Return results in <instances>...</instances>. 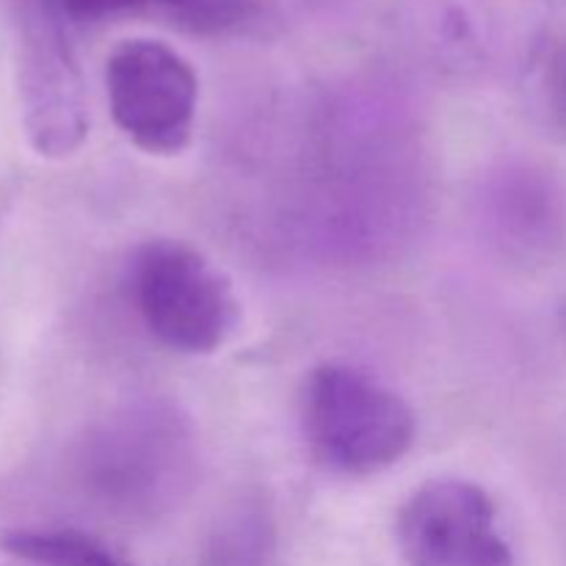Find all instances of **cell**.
<instances>
[{"label": "cell", "mask_w": 566, "mask_h": 566, "mask_svg": "<svg viewBox=\"0 0 566 566\" xmlns=\"http://www.w3.org/2000/svg\"><path fill=\"white\" fill-rule=\"evenodd\" d=\"M111 116L116 127L149 155H177L188 147L197 116V72L169 44L127 39L105 64Z\"/></svg>", "instance_id": "obj_3"}, {"label": "cell", "mask_w": 566, "mask_h": 566, "mask_svg": "<svg viewBox=\"0 0 566 566\" xmlns=\"http://www.w3.org/2000/svg\"><path fill=\"white\" fill-rule=\"evenodd\" d=\"M130 291L149 335L171 352L210 354L235 326L230 282L180 241L144 243L133 258Z\"/></svg>", "instance_id": "obj_2"}, {"label": "cell", "mask_w": 566, "mask_h": 566, "mask_svg": "<svg viewBox=\"0 0 566 566\" xmlns=\"http://www.w3.org/2000/svg\"><path fill=\"white\" fill-rule=\"evenodd\" d=\"M302 431L321 464L363 479L407 457L418 420L379 379L352 365L326 363L304 381Z\"/></svg>", "instance_id": "obj_1"}, {"label": "cell", "mask_w": 566, "mask_h": 566, "mask_svg": "<svg viewBox=\"0 0 566 566\" xmlns=\"http://www.w3.org/2000/svg\"><path fill=\"white\" fill-rule=\"evenodd\" d=\"M492 497L473 481H426L398 512L396 536L407 566H514L497 531Z\"/></svg>", "instance_id": "obj_4"}, {"label": "cell", "mask_w": 566, "mask_h": 566, "mask_svg": "<svg viewBox=\"0 0 566 566\" xmlns=\"http://www.w3.org/2000/svg\"><path fill=\"white\" fill-rule=\"evenodd\" d=\"M276 523L263 497L247 495L219 514L202 545L199 566H271Z\"/></svg>", "instance_id": "obj_5"}, {"label": "cell", "mask_w": 566, "mask_h": 566, "mask_svg": "<svg viewBox=\"0 0 566 566\" xmlns=\"http://www.w3.org/2000/svg\"><path fill=\"white\" fill-rule=\"evenodd\" d=\"M50 6L72 22H99L142 11V0H50Z\"/></svg>", "instance_id": "obj_8"}, {"label": "cell", "mask_w": 566, "mask_h": 566, "mask_svg": "<svg viewBox=\"0 0 566 566\" xmlns=\"http://www.w3.org/2000/svg\"><path fill=\"white\" fill-rule=\"evenodd\" d=\"M260 11V0H142L138 14H155L191 33L235 31Z\"/></svg>", "instance_id": "obj_7"}, {"label": "cell", "mask_w": 566, "mask_h": 566, "mask_svg": "<svg viewBox=\"0 0 566 566\" xmlns=\"http://www.w3.org/2000/svg\"><path fill=\"white\" fill-rule=\"evenodd\" d=\"M0 551L39 566H127L103 542L72 528L3 531Z\"/></svg>", "instance_id": "obj_6"}, {"label": "cell", "mask_w": 566, "mask_h": 566, "mask_svg": "<svg viewBox=\"0 0 566 566\" xmlns=\"http://www.w3.org/2000/svg\"><path fill=\"white\" fill-rule=\"evenodd\" d=\"M551 103L558 116V125L566 127V53H562L551 72Z\"/></svg>", "instance_id": "obj_9"}]
</instances>
